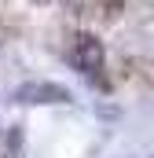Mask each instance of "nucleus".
Here are the masks:
<instances>
[{
  "mask_svg": "<svg viewBox=\"0 0 154 158\" xmlns=\"http://www.w3.org/2000/svg\"><path fill=\"white\" fill-rule=\"evenodd\" d=\"M103 59H107V52H103V40L95 37V33H74L70 37L66 63L74 66L77 74H84L88 81H95L103 74Z\"/></svg>",
  "mask_w": 154,
  "mask_h": 158,
  "instance_id": "1",
  "label": "nucleus"
},
{
  "mask_svg": "<svg viewBox=\"0 0 154 158\" xmlns=\"http://www.w3.org/2000/svg\"><path fill=\"white\" fill-rule=\"evenodd\" d=\"M33 4H51V0H33Z\"/></svg>",
  "mask_w": 154,
  "mask_h": 158,
  "instance_id": "5",
  "label": "nucleus"
},
{
  "mask_svg": "<svg viewBox=\"0 0 154 158\" xmlns=\"http://www.w3.org/2000/svg\"><path fill=\"white\" fill-rule=\"evenodd\" d=\"M11 103L22 107H51V103H74V92L55 85V81H26L18 88H11Z\"/></svg>",
  "mask_w": 154,
  "mask_h": 158,
  "instance_id": "2",
  "label": "nucleus"
},
{
  "mask_svg": "<svg viewBox=\"0 0 154 158\" xmlns=\"http://www.w3.org/2000/svg\"><path fill=\"white\" fill-rule=\"evenodd\" d=\"M132 158H143V155H132Z\"/></svg>",
  "mask_w": 154,
  "mask_h": 158,
  "instance_id": "6",
  "label": "nucleus"
},
{
  "mask_svg": "<svg viewBox=\"0 0 154 158\" xmlns=\"http://www.w3.org/2000/svg\"><path fill=\"white\" fill-rule=\"evenodd\" d=\"M63 7L70 15H88V11H95V0H63Z\"/></svg>",
  "mask_w": 154,
  "mask_h": 158,
  "instance_id": "3",
  "label": "nucleus"
},
{
  "mask_svg": "<svg viewBox=\"0 0 154 158\" xmlns=\"http://www.w3.org/2000/svg\"><path fill=\"white\" fill-rule=\"evenodd\" d=\"M4 40H7V30H4V22H0V48H4Z\"/></svg>",
  "mask_w": 154,
  "mask_h": 158,
  "instance_id": "4",
  "label": "nucleus"
}]
</instances>
